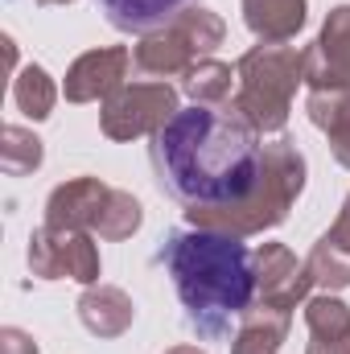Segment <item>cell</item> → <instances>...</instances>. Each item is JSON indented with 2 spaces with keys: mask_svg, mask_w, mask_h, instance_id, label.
Returning a JSON list of instances; mask_svg holds the SVG:
<instances>
[{
  "mask_svg": "<svg viewBox=\"0 0 350 354\" xmlns=\"http://www.w3.org/2000/svg\"><path fill=\"white\" fill-rule=\"evenodd\" d=\"M264 136L235 107H190L153 136L149 157L161 194L185 210L243 206L264 174Z\"/></svg>",
  "mask_w": 350,
  "mask_h": 354,
  "instance_id": "1",
  "label": "cell"
},
{
  "mask_svg": "<svg viewBox=\"0 0 350 354\" xmlns=\"http://www.w3.org/2000/svg\"><path fill=\"white\" fill-rule=\"evenodd\" d=\"M161 264L198 338H227L231 326L256 305V264L239 235L185 227L161 239Z\"/></svg>",
  "mask_w": 350,
  "mask_h": 354,
  "instance_id": "2",
  "label": "cell"
},
{
  "mask_svg": "<svg viewBox=\"0 0 350 354\" xmlns=\"http://www.w3.org/2000/svg\"><path fill=\"white\" fill-rule=\"evenodd\" d=\"M305 157L297 149V140L288 136H276L268 149H264V174L256 194L243 202V206H231V210H185L190 227H202V231H223V235H264L272 227H280L293 210V202L301 198L305 189Z\"/></svg>",
  "mask_w": 350,
  "mask_h": 354,
  "instance_id": "3",
  "label": "cell"
},
{
  "mask_svg": "<svg viewBox=\"0 0 350 354\" xmlns=\"http://www.w3.org/2000/svg\"><path fill=\"white\" fill-rule=\"evenodd\" d=\"M235 95L231 107L260 132H284L293 95L305 83V50L288 41H260L235 62Z\"/></svg>",
  "mask_w": 350,
  "mask_h": 354,
  "instance_id": "4",
  "label": "cell"
},
{
  "mask_svg": "<svg viewBox=\"0 0 350 354\" xmlns=\"http://www.w3.org/2000/svg\"><path fill=\"white\" fill-rule=\"evenodd\" d=\"M227 37V25L219 12L194 4L185 8L181 17H174L165 29L157 33H145L140 46L132 50V71L140 79H174V75H185L194 62L210 58Z\"/></svg>",
  "mask_w": 350,
  "mask_h": 354,
  "instance_id": "5",
  "label": "cell"
},
{
  "mask_svg": "<svg viewBox=\"0 0 350 354\" xmlns=\"http://www.w3.org/2000/svg\"><path fill=\"white\" fill-rule=\"evenodd\" d=\"M177 111V91L169 83H124L111 99H103L99 128L107 140H136V136H157Z\"/></svg>",
  "mask_w": 350,
  "mask_h": 354,
  "instance_id": "6",
  "label": "cell"
},
{
  "mask_svg": "<svg viewBox=\"0 0 350 354\" xmlns=\"http://www.w3.org/2000/svg\"><path fill=\"white\" fill-rule=\"evenodd\" d=\"M29 272L37 280H79V284H99V248L87 231H54V227H37L29 235Z\"/></svg>",
  "mask_w": 350,
  "mask_h": 354,
  "instance_id": "7",
  "label": "cell"
},
{
  "mask_svg": "<svg viewBox=\"0 0 350 354\" xmlns=\"http://www.w3.org/2000/svg\"><path fill=\"white\" fill-rule=\"evenodd\" d=\"M309 91H350V4L330 8L313 46H305Z\"/></svg>",
  "mask_w": 350,
  "mask_h": 354,
  "instance_id": "8",
  "label": "cell"
},
{
  "mask_svg": "<svg viewBox=\"0 0 350 354\" xmlns=\"http://www.w3.org/2000/svg\"><path fill=\"white\" fill-rule=\"evenodd\" d=\"M252 264H256V297L264 305H276V309L293 313L313 288L309 264H301L284 243H264L252 256Z\"/></svg>",
  "mask_w": 350,
  "mask_h": 354,
  "instance_id": "9",
  "label": "cell"
},
{
  "mask_svg": "<svg viewBox=\"0 0 350 354\" xmlns=\"http://www.w3.org/2000/svg\"><path fill=\"white\" fill-rule=\"evenodd\" d=\"M132 71V50L124 46H103V50H87L71 62L66 71V87L62 95L71 103H99V99H111L116 91L124 87Z\"/></svg>",
  "mask_w": 350,
  "mask_h": 354,
  "instance_id": "10",
  "label": "cell"
},
{
  "mask_svg": "<svg viewBox=\"0 0 350 354\" xmlns=\"http://www.w3.org/2000/svg\"><path fill=\"white\" fill-rule=\"evenodd\" d=\"M107 194H111V185H103L99 177L62 181L46 198V227H54V231H91L103 202H107Z\"/></svg>",
  "mask_w": 350,
  "mask_h": 354,
  "instance_id": "11",
  "label": "cell"
},
{
  "mask_svg": "<svg viewBox=\"0 0 350 354\" xmlns=\"http://www.w3.org/2000/svg\"><path fill=\"white\" fill-rule=\"evenodd\" d=\"M79 322L87 326L95 338H120V334L132 330L136 305L116 284H87V292L79 297Z\"/></svg>",
  "mask_w": 350,
  "mask_h": 354,
  "instance_id": "12",
  "label": "cell"
},
{
  "mask_svg": "<svg viewBox=\"0 0 350 354\" xmlns=\"http://www.w3.org/2000/svg\"><path fill=\"white\" fill-rule=\"evenodd\" d=\"M288 326H293L288 309H276V305L260 301L239 317V330L231 338V354H276L288 338Z\"/></svg>",
  "mask_w": 350,
  "mask_h": 354,
  "instance_id": "13",
  "label": "cell"
},
{
  "mask_svg": "<svg viewBox=\"0 0 350 354\" xmlns=\"http://www.w3.org/2000/svg\"><path fill=\"white\" fill-rule=\"evenodd\" d=\"M99 8L120 33H140L145 37V33L165 29L185 8H194V0H99Z\"/></svg>",
  "mask_w": 350,
  "mask_h": 354,
  "instance_id": "14",
  "label": "cell"
},
{
  "mask_svg": "<svg viewBox=\"0 0 350 354\" xmlns=\"http://www.w3.org/2000/svg\"><path fill=\"white\" fill-rule=\"evenodd\" d=\"M305 111L309 124L326 132L334 161L350 169V91H309Z\"/></svg>",
  "mask_w": 350,
  "mask_h": 354,
  "instance_id": "15",
  "label": "cell"
},
{
  "mask_svg": "<svg viewBox=\"0 0 350 354\" xmlns=\"http://www.w3.org/2000/svg\"><path fill=\"white\" fill-rule=\"evenodd\" d=\"M305 0H243V21L260 41H293L305 29Z\"/></svg>",
  "mask_w": 350,
  "mask_h": 354,
  "instance_id": "16",
  "label": "cell"
},
{
  "mask_svg": "<svg viewBox=\"0 0 350 354\" xmlns=\"http://www.w3.org/2000/svg\"><path fill=\"white\" fill-rule=\"evenodd\" d=\"M239 79H235V71L227 66V62H219V58H202V62H194L185 75H181V91L198 103V107H223L227 99H231V87H235Z\"/></svg>",
  "mask_w": 350,
  "mask_h": 354,
  "instance_id": "17",
  "label": "cell"
},
{
  "mask_svg": "<svg viewBox=\"0 0 350 354\" xmlns=\"http://www.w3.org/2000/svg\"><path fill=\"white\" fill-rule=\"evenodd\" d=\"M12 103H17V111L29 115V120H50V111H54V103H58V87H54V79L46 75V66L29 62L25 71H17V79H12Z\"/></svg>",
  "mask_w": 350,
  "mask_h": 354,
  "instance_id": "18",
  "label": "cell"
},
{
  "mask_svg": "<svg viewBox=\"0 0 350 354\" xmlns=\"http://www.w3.org/2000/svg\"><path fill=\"white\" fill-rule=\"evenodd\" d=\"M140 223H145V206H140L128 189H111L91 231H95L99 239H107V243H120V239H132V235L140 231Z\"/></svg>",
  "mask_w": 350,
  "mask_h": 354,
  "instance_id": "19",
  "label": "cell"
},
{
  "mask_svg": "<svg viewBox=\"0 0 350 354\" xmlns=\"http://www.w3.org/2000/svg\"><path fill=\"white\" fill-rule=\"evenodd\" d=\"M42 161H46V149H42V140H37L29 128L8 124V128L0 132V169L8 177L33 174V169H42Z\"/></svg>",
  "mask_w": 350,
  "mask_h": 354,
  "instance_id": "20",
  "label": "cell"
},
{
  "mask_svg": "<svg viewBox=\"0 0 350 354\" xmlns=\"http://www.w3.org/2000/svg\"><path fill=\"white\" fill-rule=\"evenodd\" d=\"M309 276H313V284H322L326 292H342L350 288V252L342 243H334L330 235H322L317 243H313V252H309Z\"/></svg>",
  "mask_w": 350,
  "mask_h": 354,
  "instance_id": "21",
  "label": "cell"
},
{
  "mask_svg": "<svg viewBox=\"0 0 350 354\" xmlns=\"http://www.w3.org/2000/svg\"><path fill=\"white\" fill-rule=\"evenodd\" d=\"M305 326H309V334H350V309L334 292L309 297L305 301Z\"/></svg>",
  "mask_w": 350,
  "mask_h": 354,
  "instance_id": "22",
  "label": "cell"
},
{
  "mask_svg": "<svg viewBox=\"0 0 350 354\" xmlns=\"http://www.w3.org/2000/svg\"><path fill=\"white\" fill-rule=\"evenodd\" d=\"M305 354H350V334H309Z\"/></svg>",
  "mask_w": 350,
  "mask_h": 354,
  "instance_id": "23",
  "label": "cell"
},
{
  "mask_svg": "<svg viewBox=\"0 0 350 354\" xmlns=\"http://www.w3.org/2000/svg\"><path fill=\"white\" fill-rule=\"evenodd\" d=\"M0 354H42V351H37V342L25 330L8 326V330H0Z\"/></svg>",
  "mask_w": 350,
  "mask_h": 354,
  "instance_id": "24",
  "label": "cell"
},
{
  "mask_svg": "<svg viewBox=\"0 0 350 354\" xmlns=\"http://www.w3.org/2000/svg\"><path fill=\"white\" fill-rule=\"evenodd\" d=\"M326 235H330L334 243H342V248L350 252V194H347V202H342V210H338V218H334V227H330Z\"/></svg>",
  "mask_w": 350,
  "mask_h": 354,
  "instance_id": "25",
  "label": "cell"
},
{
  "mask_svg": "<svg viewBox=\"0 0 350 354\" xmlns=\"http://www.w3.org/2000/svg\"><path fill=\"white\" fill-rule=\"evenodd\" d=\"M165 354H206V351H198V346H174V351H165Z\"/></svg>",
  "mask_w": 350,
  "mask_h": 354,
  "instance_id": "26",
  "label": "cell"
},
{
  "mask_svg": "<svg viewBox=\"0 0 350 354\" xmlns=\"http://www.w3.org/2000/svg\"><path fill=\"white\" fill-rule=\"evenodd\" d=\"M42 4H75V0H42Z\"/></svg>",
  "mask_w": 350,
  "mask_h": 354,
  "instance_id": "27",
  "label": "cell"
}]
</instances>
